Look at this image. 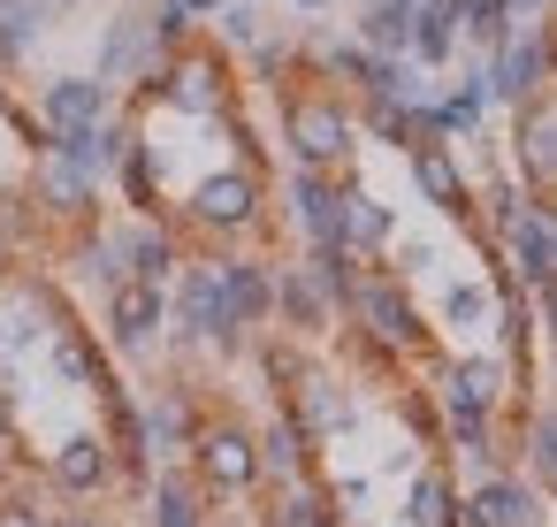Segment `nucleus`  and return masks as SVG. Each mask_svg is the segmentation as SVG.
Listing matches in <instances>:
<instances>
[{
    "mask_svg": "<svg viewBox=\"0 0 557 527\" xmlns=\"http://www.w3.org/2000/svg\"><path fill=\"white\" fill-rule=\"evenodd\" d=\"M412 16H420V0H359V24H351V39H359L367 54H405Z\"/></svg>",
    "mask_w": 557,
    "mask_h": 527,
    "instance_id": "obj_35",
    "label": "nucleus"
},
{
    "mask_svg": "<svg viewBox=\"0 0 557 527\" xmlns=\"http://www.w3.org/2000/svg\"><path fill=\"white\" fill-rule=\"evenodd\" d=\"M268 527H344V512H336V497L321 481H298V489H275Z\"/></svg>",
    "mask_w": 557,
    "mask_h": 527,
    "instance_id": "obj_38",
    "label": "nucleus"
},
{
    "mask_svg": "<svg viewBox=\"0 0 557 527\" xmlns=\"http://www.w3.org/2000/svg\"><path fill=\"white\" fill-rule=\"evenodd\" d=\"M161 70H169V47L153 39V24H146L138 9L108 16V32H100V54H92V77H100L108 93H146Z\"/></svg>",
    "mask_w": 557,
    "mask_h": 527,
    "instance_id": "obj_10",
    "label": "nucleus"
},
{
    "mask_svg": "<svg viewBox=\"0 0 557 527\" xmlns=\"http://www.w3.org/2000/svg\"><path fill=\"white\" fill-rule=\"evenodd\" d=\"M268 39V9H260V0H230V9L214 16V47H260Z\"/></svg>",
    "mask_w": 557,
    "mask_h": 527,
    "instance_id": "obj_40",
    "label": "nucleus"
},
{
    "mask_svg": "<svg viewBox=\"0 0 557 527\" xmlns=\"http://www.w3.org/2000/svg\"><path fill=\"white\" fill-rule=\"evenodd\" d=\"M511 16H519V24H534V16H549V0H511Z\"/></svg>",
    "mask_w": 557,
    "mask_h": 527,
    "instance_id": "obj_47",
    "label": "nucleus"
},
{
    "mask_svg": "<svg viewBox=\"0 0 557 527\" xmlns=\"http://www.w3.org/2000/svg\"><path fill=\"white\" fill-rule=\"evenodd\" d=\"M47 527H108L100 512H47Z\"/></svg>",
    "mask_w": 557,
    "mask_h": 527,
    "instance_id": "obj_44",
    "label": "nucleus"
},
{
    "mask_svg": "<svg viewBox=\"0 0 557 527\" xmlns=\"http://www.w3.org/2000/svg\"><path fill=\"white\" fill-rule=\"evenodd\" d=\"M0 527H47L39 497H0Z\"/></svg>",
    "mask_w": 557,
    "mask_h": 527,
    "instance_id": "obj_43",
    "label": "nucleus"
},
{
    "mask_svg": "<svg viewBox=\"0 0 557 527\" xmlns=\"http://www.w3.org/2000/svg\"><path fill=\"white\" fill-rule=\"evenodd\" d=\"M534 207H542V222H549V245H557V192H534Z\"/></svg>",
    "mask_w": 557,
    "mask_h": 527,
    "instance_id": "obj_46",
    "label": "nucleus"
},
{
    "mask_svg": "<svg viewBox=\"0 0 557 527\" xmlns=\"http://www.w3.org/2000/svg\"><path fill=\"white\" fill-rule=\"evenodd\" d=\"M138 420H146V458H153V466H184V451H191V436H199L191 390H184V382L146 390V397H138Z\"/></svg>",
    "mask_w": 557,
    "mask_h": 527,
    "instance_id": "obj_20",
    "label": "nucleus"
},
{
    "mask_svg": "<svg viewBox=\"0 0 557 527\" xmlns=\"http://www.w3.org/2000/svg\"><path fill=\"white\" fill-rule=\"evenodd\" d=\"M329 497H336V512H344V519H359V512L374 504V481H367V474H336V481H329Z\"/></svg>",
    "mask_w": 557,
    "mask_h": 527,
    "instance_id": "obj_41",
    "label": "nucleus"
},
{
    "mask_svg": "<svg viewBox=\"0 0 557 527\" xmlns=\"http://www.w3.org/2000/svg\"><path fill=\"white\" fill-rule=\"evenodd\" d=\"M131 138H138V115H123V108H115L108 123H85V131H62V138H47V146H54V154H62L70 169H85L92 184H108Z\"/></svg>",
    "mask_w": 557,
    "mask_h": 527,
    "instance_id": "obj_24",
    "label": "nucleus"
},
{
    "mask_svg": "<svg viewBox=\"0 0 557 527\" xmlns=\"http://www.w3.org/2000/svg\"><path fill=\"white\" fill-rule=\"evenodd\" d=\"M214 275H222V298H230V321H237L245 336H260V329L275 321V260L230 245V253H214Z\"/></svg>",
    "mask_w": 557,
    "mask_h": 527,
    "instance_id": "obj_17",
    "label": "nucleus"
},
{
    "mask_svg": "<svg viewBox=\"0 0 557 527\" xmlns=\"http://www.w3.org/2000/svg\"><path fill=\"white\" fill-rule=\"evenodd\" d=\"M47 359H54V375H62L70 390H85V397H108V390H115V375H108V344H100L92 329H77V314L47 336Z\"/></svg>",
    "mask_w": 557,
    "mask_h": 527,
    "instance_id": "obj_27",
    "label": "nucleus"
},
{
    "mask_svg": "<svg viewBox=\"0 0 557 527\" xmlns=\"http://www.w3.org/2000/svg\"><path fill=\"white\" fill-rule=\"evenodd\" d=\"M283 222H290L298 253L344 245V176H321V169H290V176H283Z\"/></svg>",
    "mask_w": 557,
    "mask_h": 527,
    "instance_id": "obj_12",
    "label": "nucleus"
},
{
    "mask_svg": "<svg viewBox=\"0 0 557 527\" xmlns=\"http://www.w3.org/2000/svg\"><path fill=\"white\" fill-rule=\"evenodd\" d=\"M191 481L207 489V497H245V489H260V443H252V428L245 420H199V436H191Z\"/></svg>",
    "mask_w": 557,
    "mask_h": 527,
    "instance_id": "obj_8",
    "label": "nucleus"
},
{
    "mask_svg": "<svg viewBox=\"0 0 557 527\" xmlns=\"http://www.w3.org/2000/svg\"><path fill=\"white\" fill-rule=\"evenodd\" d=\"M283 405H290V420H298L313 443H336V436L359 428V397H351V382L329 375V367H306V382H298Z\"/></svg>",
    "mask_w": 557,
    "mask_h": 527,
    "instance_id": "obj_18",
    "label": "nucleus"
},
{
    "mask_svg": "<svg viewBox=\"0 0 557 527\" xmlns=\"http://www.w3.org/2000/svg\"><path fill=\"white\" fill-rule=\"evenodd\" d=\"M62 0H0V70H24L39 54V39L54 32Z\"/></svg>",
    "mask_w": 557,
    "mask_h": 527,
    "instance_id": "obj_33",
    "label": "nucleus"
},
{
    "mask_svg": "<svg viewBox=\"0 0 557 527\" xmlns=\"http://www.w3.org/2000/svg\"><path fill=\"white\" fill-rule=\"evenodd\" d=\"M275 115H283V146H290V169H321V176H351L367 138H359V108L336 93V85H313L298 77L290 93H275Z\"/></svg>",
    "mask_w": 557,
    "mask_h": 527,
    "instance_id": "obj_1",
    "label": "nucleus"
},
{
    "mask_svg": "<svg viewBox=\"0 0 557 527\" xmlns=\"http://www.w3.org/2000/svg\"><path fill=\"white\" fill-rule=\"evenodd\" d=\"M473 70H481L488 108H504V115H519V108L549 100V93H557V24H549V16L511 24V39H504V47H488Z\"/></svg>",
    "mask_w": 557,
    "mask_h": 527,
    "instance_id": "obj_4",
    "label": "nucleus"
},
{
    "mask_svg": "<svg viewBox=\"0 0 557 527\" xmlns=\"http://www.w3.org/2000/svg\"><path fill=\"white\" fill-rule=\"evenodd\" d=\"M527 306H534V329H542V344L557 352V283H542V291H527Z\"/></svg>",
    "mask_w": 557,
    "mask_h": 527,
    "instance_id": "obj_42",
    "label": "nucleus"
},
{
    "mask_svg": "<svg viewBox=\"0 0 557 527\" xmlns=\"http://www.w3.org/2000/svg\"><path fill=\"white\" fill-rule=\"evenodd\" d=\"M275 329L298 336V344H321L336 329V306H329V291L313 283L306 260H275Z\"/></svg>",
    "mask_w": 557,
    "mask_h": 527,
    "instance_id": "obj_19",
    "label": "nucleus"
},
{
    "mask_svg": "<svg viewBox=\"0 0 557 527\" xmlns=\"http://www.w3.org/2000/svg\"><path fill=\"white\" fill-rule=\"evenodd\" d=\"M146 527H214L207 489L191 481V466H153L146 474Z\"/></svg>",
    "mask_w": 557,
    "mask_h": 527,
    "instance_id": "obj_31",
    "label": "nucleus"
},
{
    "mask_svg": "<svg viewBox=\"0 0 557 527\" xmlns=\"http://www.w3.org/2000/svg\"><path fill=\"white\" fill-rule=\"evenodd\" d=\"M252 443H260V481H275V489H298L313 474V436L290 420V405H275Z\"/></svg>",
    "mask_w": 557,
    "mask_h": 527,
    "instance_id": "obj_28",
    "label": "nucleus"
},
{
    "mask_svg": "<svg viewBox=\"0 0 557 527\" xmlns=\"http://www.w3.org/2000/svg\"><path fill=\"white\" fill-rule=\"evenodd\" d=\"M47 481H54L70 504L100 497V489L115 481V443H108L100 428H77V436H62V443L47 451Z\"/></svg>",
    "mask_w": 557,
    "mask_h": 527,
    "instance_id": "obj_21",
    "label": "nucleus"
},
{
    "mask_svg": "<svg viewBox=\"0 0 557 527\" xmlns=\"http://www.w3.org/2000/svg\"><path fill=\"white\" fill-rule=\"evenodd\" d=\"M100 192H108V184H92L85 169H70L54 146H47V154H32L24 199H32V215H39V222H54V230H92V222H100Z\"/></svg>",
    "mask_w": 557,
    "mask_h": 527,
    "instance_id": "obj_11",
    "label": "nucleus"
},
{
    "mask_svg": "<svg viewBox=\"0 0 557 527\" xmlns=\"http://www.w3.org/2000/svg\"><path fill=\"white\" fill-rule=\"evenodd\" d=\"M344 321H351L359 344H374V352H389V359H428V352H435V344H428V314L412 306V283H397V275L374 268V260H367V275H359Z\"/></svg>",
    "mask_w": 557,
    "mask_h": 527,
    "instance_id": "obj_5",
    "label": "nucleus"
},
{
    "mask_svg": "<svg viewBox=\"0 0 557 527\" xmlns=\"http://www.w3.org/2000/svg\"><path fill=\"white\" fill-rule=\"evenodd\" d=\"M527 207H534V192L511 176V161H496L488 176H473V222H466V230L481 237V253H488V260H496V237H504Z\"/></svg>",
    "mask_w": 557,
    "mask_h": 527,
    "instance_id": "obj_25",
    "label": "nucleus"
},
{
    "mask_svg": "<svg viewBox=\"0 0 557 527\" xmlns=\"http://www.w3.org/2000/svg\"><path fill=\"white\" fill-rule=\"evenodd\" d=\"M374 268H389L397 283H428V275L443 268V237H405V230H397V237H389V253H382Z\"/></svg>",
    "mask_w": 557,
    "mask_h": 527,
    "instance_id": "obj_39",
    "label": "nucleus"
},
{
    "mask_svg": "<svg viewBox=\"0 0 557 527\" xmlns=\"http://www.w3.org/2000/svg\"><path fill=\"white\" fill-rule=\"evenodd\" d=\"M169 344L176 352H214V359H245L252 336L230 321V298H222V275H214V253H191L169 283Z\"/></svg>",
    "mask_w": 557,
    "mask_h": 527,
    "instance_id": "obj_3",
    "label": "nucleus"
},
{
    "mask_svg": "<svg viewBox=\"0 0 557 527\" xmlns=\"http://www.w3.org/2000/svg\"><path fill=\"white\" fill-rule=\"evenodd\" d=\"M9 275H16V253H9V245H0V283H9Z\"/></svg>",
    "mask_w": 557,
    "mask_h": 527,
    "instance_id": "obj_48",
    "label": "nucleus"
},
{
    "mask_svg": "<svg viewBox=\"0 0 557 527\" xmlns=\"http://www.w3.org/2000/svg\"><path fill=\"white\" fill-rule=\"evenodd\" d=\"M62 275L70 283H85V291H115V283H131L123 275V245H115V222H92V230H62Z\"/></svg>",
    "mask_w": 557,
    "mask_h": 527,
    "instance_id": "obj_26",
    "label": "nucleus"
},
{
    "mask_svg": "<svg viewBox=\"0 0 557 527\" xmlns=\"http://www.w3.org/2000/svg\"><path fill=\"white\" fill-rule=\"evenodd\" d=\"M184 9H191V24H214V16L230 9V0H184Z\"/></svg>",
    "mask_w": 557,
    "mask_h": 527,
    "instance_id": "obj_45",
    "label": "nucleus"
},
{
    "mask_svg": "<svg viewBox=\"0 0 557 527\" xmlns=\"http://www.w3.org/2000/svg\"><path fill=\"white\" fill-rule=\"evenodd\" d=\"M511 176L527 192H557V93L511 115Z\"/></svg>",
    "mask_w": 557,
    "mask_h": 527,
    "instance_id": "obj_22",
    "label": "nucleus"
},
{
    "mask_svg": "<svg viewBox=\"0 0 557 527\" xmlns=\"http://www.w3.org/2000/svg\"><path fill=\"white\" fill-rule=\"evenodd\" d=\"M488 93H481V70H458L450 85H435V100H428V123H435V138L443 146H473V138H488Z\"/></svg>",
    "mask_w": 557,
    "mask_h": 527,
    "instance_id": "obj_23",
    "label": "nucleus"
},
{
    "mask_svg": "<svg viewBox=\"0 0 557 527\" xmlns=\"http://www.w3.org/2000/svg\"><path fill=\"white\" fill-rule=\"evenodd\" d=\"M169 222L191 230V237H207L214 253L260 237V222H268V176H260V161H222V169L191 176V192H184V207Z\"/></svg>",
    "mask_w": 557,
    "mask_h": 527,
    "instance_id": "obj_2",
    "label": "nucleus"
},
{
    "mask_svg": "<svg viewBox=\"0 0 557 527\" xmlns=\"http://www.w3.org/2000/svg\"><path fill=\"white\" fill-rule=\"evenodd\" d=\"M405 62L443 77L458 62V9H443V0H420V16H412V39H405Z\"/></svg>",
    "mask_w": 557,
    "mask_h": 527,
    "instance_id": "obj_34",
    "label": "nucleus"
},
{
    "mask_svg": "<svg viewBox=\"0 0 557 527\" xmlns=\"http://www.w3.org/2000/svg\"><path fill=\"white\" fill-rule=\"evenodd\" d=\"M108 115H115V93H108L92 70H54V77H39V93H32V123H39L47 138L85 131V123H108Z\"/></svg>",
    "mask_w": 557,
    "mask_h": 527,
    "instance_id": "obj_14",
    "label": "nucleus"
},
{
    "mask_svg": "<svg viewBox=\"0 0 557 527\" xmlns=\"http://www.w3.org/2000/svg\"><path fill=\"white\" fill-rule=\"evenodd\" d=\"M428 382H435V413H504L519 367L504 352H428Z\"/></svg>",
    "mask_w": 557,
    "mask_h": 527,
    "instance_id": "obj_7",
    "label": "nucleus"
},
{
    "mask_svg": "<svg viewBox=\"0 0 557 527\" xmlns=\"http://www.w3.org/2000/svg\"><path fill=\"white\" fill-rule=\"evenodd\" d=\"M458 527H549V497L527 481V474H481L466 497H458Z\"/></svg>",
    "mask_w": 557,
    "mask_h": 527,
    "instance_id": "obj_16",
    "label": "nucleus"
},
{
    "mask_svg": "<svg viewBox=\"0 0 557 527\" xmlns=\"http://www.w3.org/2000/svg\"><path fill=\"white\" fill-rule=\"evenodd\" d=\"M389 237H397V207H389L382 192H367L359 176H344V253L382 260V253H389Z\"/></svg>",
    "mask_w": 557,
    "mask_h": 527,
    "instance_id": "obj_29",
    "label": "nucleus"
},
{
    "mask_svg": "<svg viewBox=\"0 0 557 527\" xmlns=\"http://www.w3.org/2000/svg\"><path fill=\"white\" fill-rule=\"evenodd\" d=\"M488 321H496V275H443L435 283V329L488 336Z\"/></svg>",
    "mask_w": 557,
    "mask_h": 527,
    "instance_id": "obj_30",
    "label": "nucleus"
},
{
    "mask_svg": "<svg viewBox=\"0 0 557 527\" xmlns=\"http://www.w3.org/2000/svg\"><path fill=\"white\" fill-rule=\"evenodd\" d=\"M138 108H176V115H191V123H222V115H237V70H230L222 47L191 39V47L169 54V70L138 93Z\"/></svg>",
    "mask_w": 557,
    "mask_h": 527,
    "instance_id": "obj_6",
    "label": "nucleus"
},
{
    "mask_svg": "<svg viewBox=\"0 0 557 527\" xmlns=\"http://www.w3.org/2000/svg\"><path fill=\"white\" fill-rule=\"evenodd\" d=\"M108 184L123 192V207H131V215H169V176H161V154H153V138H146V131L123 146V161H115V176H108Z\"/></svg>",
    "mask_w": 557,
    "mask_h": 527,
    "instance_id": "obj_32",
    "label": "nucleus"
},
{
    "mask_svg": "<svg viewBox=\"0 0 557 527\" xmlns=\"http://www.w3.org/2000/svg\"><path fill=\"white\" fill-rule=\"evenodd\" d=\"M115 245H123V275L131 283H153V291H169L176 268L191 260V245H184V230L169 215H123L115 222Z\"/></svg>",
    "mask_w": 557,
    "mask_h": 527,
    "instance_id": "obj_15",
    "label": "nucleus"
},
{
    "mask_svg": "<svg viewBox=\"0 0 557 527\" xmlns=\"http://www.w3.org/2000/svg\"><path fill=\"white\" fill-rule=\"evenodd\" d=\"M519 458H527V481L542 497H557V405H534L519 420Z\"/></svg>",
    "mask_w": 557,
    "mask_h": 527,
    "instance_id": "obj_37",
    "label": "nucleus"
},
{
    "mask_svg": "<svg viewBox=\"0 0 557 527\" xmlns=\"http://www.w3.org/2000/svg\"><path fill=\"white\" fill-rule=\"evenodd\" d=\"M405 176H412V192H420V207H435L443 222H473V169H466V146H443V138H428V146H412L405 154Z\"/></svg>",
    "mask_w": 557,
    "mask_h": 527,
    "instance_id": "obj_13",
    "label": "nucleus"
},
{
    "mask_svg": "<svg viewBox=\"0 0 557 527\" xmlns=\"http://www.w3.org/2000/svg\"><path fill=\"white\" fill-rule=\"evenodd\" d=\"M100 344L115 359H153L169 344V291L153 283H115L100 298Z\"/></svg>",
    "mask_w": 557,
    "mask_h": 527,
    "instance_id": "obj_9",
    "label": "nucleus"
},
{
    "mask_svg": "<svg viewBox=\"0 0 557 527\" xmlns=\"http://www.w3.org/2000/svg\"><path fill=\"white\" fill-rule=\"evenodd\" d=\"M405 527H458V481L443 466H420L405 481Z\"/></svg>",
    "mask_w": 557,
    "mask_h": 527,
    "instance_id": "obj_36",
    "label": "nucleus"
}]
</instances>
